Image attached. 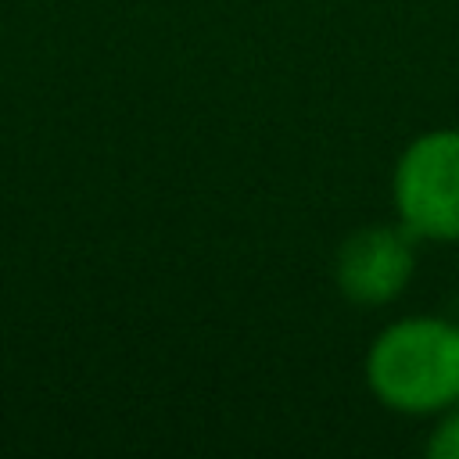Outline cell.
Wrapping results in <instances>:
<instances>
[{
	"instance_id": "277c9868",
	"label": "cell",
	"mask_w": 459,
	"mask_h": 459,
	"mask_svg": "<svg viewBox=\"0 0 459 459\" xmlns=\"http://www.w3.org/2000/svg\"><path fill=\"white\" fill-rule=\"evenodd\" d=\"M430 452L445 455V459H459V412L437 430V437L430 441Z\"/></svg>"
},
{
	"instance_id": "6da1fadb",
	"label": "cell",
	"mask_w": 459,
	"mask_h": 459,
	"mask_svg": "<svg viewBox=\"0 0 459 459\" xmlns=\"http://www.w3.org/2000/svg\"><path fill=\"white\" fill-rule=\"evenodd\" d=\"M369 384L384 402L412 412L459 398V326L441 319L391 326L373 344Z\"/></svg>"
},
{
	"instance_id": "3957f363",
	"label": "cell",
	"mask_w": 459,
	"mask_h": 459,
	"mask_svg": "<svg viewBox=\"0 0 459 459\" xmlns=\"http://www.w3.org/2000/svg\"><path fill=\"white\" fill-rule=\"evenodd\" d=\"M412 269V255L409 244L391 233V230H359L337 258V280L341 290L355 301L377 305L387 301L402 290V283L409 280Z\"/></svg>"
},
{
	"instance_id": "7a4b0ae2",
	"label": "cell",
	"mask_w": 459,
	"mask_h": 459,
	"mask_svg": "<svg viewBox=\"0 0 459 459\" xmlns=\"http://www.w3.org/2000/svg\"><path fill=\"white\" fill-rule=\"evenodd\" d=\"M398 208L430 237H459V133L420 136L398 165Z\"/></svg>"
}]
</instances>
